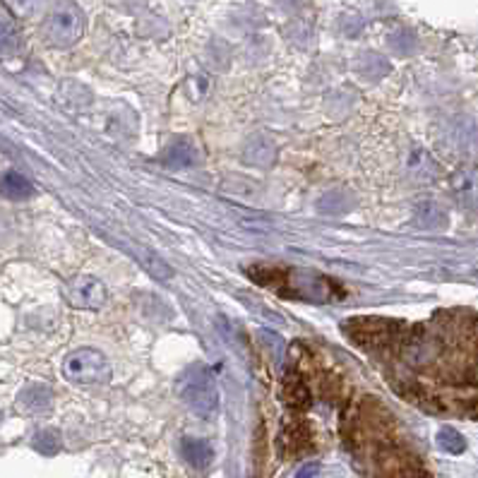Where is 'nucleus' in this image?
Listing matches in <instances>:
<instances>
[{
    "instance_id": "f257e3e1",
    "label": "nucleus",
    "mask_w": 478,
    "mask_h": 478,
    "mask_svg": "<svg viewBox=\"0 0 478 478\" xmlns=\"http://www.w3.org/2000/svg\"><path fill=\"white\" fill-rule=\"evenodd\" d=\"M344 431H346V443H351V447H371L373 452H377L384 444H390L387 438L392 433V416L383 409L380 402L365 399L351 409Z\"/></svg>"
},
{
    "instance_id": "f03ea898",
    "label": "nucleus",
    "mask_w": 478,
    "mask_h": 478,
    "mask_svg": "<svg viewBox=\"0 0 478 478\" xmlns=\"http://www.w3.org/2000/svg\"><path fill=\"white\" fill-rule=\"evenodd\" d=\"M344 332L363 351H399L409 327L390 317H351L344 323Z\"/></svg>"
},
{
    "instance_id": "7ed1b4c3",
    "label": "nucleus",
    "mask_w": 478,
    "mask_h": 478,
    "mask_svg": "<svg viewBox=\"0 0 478 478\" xmlns=\"http://www.w3.org/2000/svg\"><path fill=\"white\" fill-rule=\"evenodd\" d=\"M175 392L185 406L195 416L214 418L219 411V390H216L214 375L204 365H190L175 380Z\"/></svg>"
},
{
    "instance_id": "20e7f679",
    "label": "nucleus",
    "mask_w": 478,
    "mask_h": 478,
    "mask_svg": "<svg viewBox=\"0 0 478 478\" xmlns=\"http://www.w3.org/2000/svg\"><path fill=\"white\" fill-rule=\"evenodd\" d=\"M44 39L48 46L70 48L85 35V13L75 0H55L44 20Z\"/></svg>"
},
{
    "instance_id": "39448f33",
    "label": "nucleus",
    "mask_w": 478,
    "mask_h": 478,
    "mask_svg": "<svg viewBox=\"0 0 478 478\" xmlns=\"http://www.w3.org/2000/svg\"><path fill=\"white\" fill-rule=\"evenodd\" d=\"M443 351L444 339L438 332L428 330V327H416V330H409L406 339L399 346V356H402V363L411 371H425V368L438 365Z\"/></svg>"
},
{
    "instance_id": "423d86ee",
    "label": "nucleus",
    "mask_w": 478,
    "mask_h": 478,
    "mask_svg": "<svg viewBox=\"0 0 478 478\" xmlns=\"http://www.w3.org/2000/svg\"><path fill=\"white\" fill-rule=\"evenodd\" d=\"M63 375L77 384H104L111 380V365L102 351L80 349L63 361Z\"/></svg>"
},
{
    "instance_id": "0eeeda50",
    "label": "nucleus",
    "mask_w": 478,
    "mask_h": 478,
    "mask_svg": "<svg viewBox=\"0 0 478 478\" xmlns=\"http://www.w3.org/2000/svg\"><path fill=\"white\" fill-rule=\"evenodd\" d=\"M375 466L380 472V478H428L425 466L418 462L411 452L384 444L377 452H373Z\"/></svg>"
},
{
    "instance_id": "6e6552de",
    "label": "nucleus",
    "mask_w": 478,
    "mask_h": 478,
    "mask_svg": "<svg viewBox=\"0 0 478 478\" xmlns=\"http://www.w3.org/2000/svg\"><path fill=\"white\" fill-rule=\"evenodd\" d=\"M65 296H68L70 305H75V308L99 310L104 304H106V286H104L96 276L82 274V276H75L73 282L68 284Z\"/></svg>"
},
{
    "instance_id": "1a4fd4ad",
    "label": "nucleus",
    "mask_w": 478,
    "mask_h": 478,
    "mask_svg": "<svg viewBox=\"0 0 478 478\" xmlns=\"http://www.w3.org/2000/svg\"><path fill=\"white\" fill-rule=\"evenodd\" d=\"M279 447H282L284 457L296 459L304 457L305 452L313 450V433H310L305 421H286L279 435Z\"/></svg>"
},
{
    "instance_id": "9d476101",
    "label": "nucleus",
    "mask_w": 478,
    "mask_h": 478,
    "mask_svg": "<svg viewBox=\"0 0 478 478\" xmlns=\"http://www.w3.org/2000/svg\"><path fill=\"white\" fill-rule=\"evenodd\" d=\"M282 399L284 404L294 411H305L310 406V402H313L308 383H305V377L301 375V371H296V368L284 375Z\"/></svg>"
},
{
    "instance_id": "9b49d317",
    "label": "nucleus",
    "mask_w": 478,
    "mask_h": 478,
    "mask_svg": "<svg viewBox=\"0 0 478 478\" xmlns=\"http://www.w3.org/2000/svg\"><path fill=\"white\" fill-rule=\"evenodd\" d=\"M17 406L29 416H39V413H48L54 406V390L46 384H29L17 394Z\"/></svg>"
},
{
    "instance_id": "f8f14e48",
    "label": "nucleus",
    "mask_w": 478,
    "mask_h": 478,
    "mask_svg": "<svg viewBox=\"0 0 478 478\" xmlns=\"http://www.w3.org/2000/svg\"><path fill=\"white\" fill-rule=\"evenodd\" d=\"M276 147L274 142L267 135H253L245 147H243V162L250 164V166H260V169H267L274 164Z\"/></svg>"
},
{
    "instance_id": "ddd939ff",
    "label": "nucleus",
    "mask_w": 478,
    "mask_h": 478,
    "mask_svg": "<svg viewBox=\"0 0 478 478\" xmlns=\"http://www.w3.org/2000/svg\"><path fill=\"white\" fill-rule=\"evenodd\" d=\"M181 454L193 469L197 472H207L212 462H214V447L203 438H185L181 443Z\"/></svg>"
},
{
    "instance_id": "4468645a",
    "label": "nucleus",
    "mask_w": 478,
    "mask_h": 478,
    "mask_svg": "<svg viewBox=\"0 0 478 478\" xmlns=\"http://www.w3.org/2000/svg\"><path fill=\"white\" fill-rule=\"evenodd\" d=\"M195 162L197 147L190 137H175L169 147H166V152H164V164H166L169 169H188V166H193Z\"/></svg>"
},
{
    "instance_id": "2eb2a0df",
    "label": "nucleus",
    "mask_w": 478,
    "mask_h": 478,
    "mask_svg": "<svg viewBox=\"0 0 478 478\" xmlns=\"http://www.w3.org/2000/svg\"><path fill=\"white\" fill-rule=\"evenodd\" d=\"M0 195L7 197V200H29L35 195V185L29 183L27 175L7 171V174L0 175Z\"/></svg>"
},
{
    "instance_id": "dca6fc26",
    "label": "nucleus",
    "mask_w": 478,
    "mask_h": 478,
    "mask_svg": "<svg viewBox=\"0 0 478 478\" xmlns=\"http://www.w3.org/2000/svg\"><path fill=\"white\" fill-rule=\"evenodd\" d=\"M351 207H354V195H351L349 190L342 188L330 190V193H324V195L317 200V212L327 216H342L346 214Z\"/></svg>"
},
{
    "instance_id": "f3484780",
    "label": "nucleus",
    "mask_w": 478,
    "mask_h": 478,
    "mask_svg": "<svg viewBox=\"0 0 478 478\" xmlns=\"http://www.w3.org/2000/svg\"><path fill=\"white\" fill-rule=\"evenodd\" d=\"M413 219L421 229L443 231L447 229V212L435 203H421L413 212Z\"/></svg>"
},
{
    "instance_id": "a211bd4d",
    "label": "nucleus",
    "mask_w": 478,
    "mask_h": 478,
    "mask_svg": "<svg viewBox=\"0 0 478 478\" xmlns=\"http://www.w3.org/2000/svg\"><path fill=\"white\" fill-rule=\"evenodd\" d=\"M454 144L464 156L478 159V121H464L454 133Z\"/></svg>"
},
{
    "instance_id": "6ab92c4d",
    "label": "nucleus",
    "mask_w": 478,
    "mask_h": 478,
    "mask_svg": "<svg viewBox=\"0 0 478 478\" xmlns=\"http://www.w3.org/2000/svg\"><path fill=\"white\" fill-rule=\"evenodd\" d=\"M454 193L464 204H473L478 203V171L476 169H466L459 171L454 175Z\"/></svg>"
},
{
    "instance_id": "aec40b11",
    "label": "nucleus",
    "mask_w": 478,
    "mask_h": 478,
    "mask_svg": "<svg viewBox=\"0 0 478 478\" xmlns=\"http://www.w3.org/2000/svg\"><path fill=\"white\" fill-rule=\"evenodd\" d=\"M20 46L22 39L17 27L5 17H0V55H15L20 51Z\"/></svg>"
},
{
    "instance_id": "412c9836",
    "label": "nucleus",
    "mask_w": 478,
    "mask_h": 478,
    "mask_svg": "<svg viewBox=\"0 0 478 478\" xmlns=\"http://www.w3.org/2000/svg\"><path fill=\"white\" fill-rule=\"evenodd\" d=\"M32 447H35L36 452H41V454L51 457L55 452H61V435H58V431H54V428H44V431H39L35 435Z\"/></svg>"
},
{
    "instance_id": "4be33fe9",
    "label": "nucleus",
    "mask_w": 478,
    "mask_h": 478,
    "mask_svg": "<svg viewBox=\"0 0 478 478\" xmlns=\"http://www.w3.org/2000/svg\"><path fill=\"white\" fill-rule=\"evenodd\" d=\"M438 444H440V450L450 452V454H462V452L466 450L464 435H462L459 431H454V428H450V425L440 428Z\"/></svg>"
},
{
    "instance_id": "5701e85b",
    "label": "nucleus",
    "mask_w": 478,
    "mask_h": 478,
    "mask_svg": "<svg viewBox=\"0 0 478 478\" xmlns=\"http://www.w3.org/2000/svg\"><path fill=\"white\" fill-rule=\"evenodd\" d=\"M260 342L264 344V349L270 351L272 361H274V365H282L284 356H286V342H284L276 332H270V330H260Z\"/></svg>"
},
{
    "instance_id": "b1692460",
    "label": "nucleus",
    "mask_w": 478,
    "mask_h": 478,
    "mask_svg": "<svg viewBox=\"0 0 478 478\" xmlns=\"http://www.w3.org/2000/svg\"><path fill=\"white\" fill-rule=\"evenodd\" d=\"M140 257H142V264H144V267H147V270H149V274L159 276V279H171V267L166 263H164L162 257L156 255V253L142 250Z\"/></svg>"
},
{
    "instance_id": "393cba45",
    "label": "nucleus",
    "mask_w": 478,
    "mask_h": 478,
    "mask_svg": "<svg viewBox=\"0 0 478 478\" xmlns=\"http://www.w3.org/2000/svg\"><path fill=\"white\" fill-rule=\"evenodd\" d=\"M390 46L397 51V54H411L413 48H416V36H413V32H409V29H397L394 35H390Z\"/></svg>"
},
{
    "instance_id": "a878e982",
    "label": "nucleus",
    "mask_w": 478,
    "mask_h": 478,
    "mask_svg": "<svg viewBox=\"0 0 478 478\" xmlns=\"http://www.w3.org/2000/svg\"><path fill=\"white\" fill-rule=\"evenodd\" d=\"M20 15H29L36 7V0H7Z\"/></svg>"
},
{
    "instance_id": "bb28decb",
    "label": "nucleus",
    "mask_w": 478,
    "mask_h": 478,
    "mask_svg": "<svg viewBox=\"0 0 478 478\" xmlns=\"http://www.w3.org/2000/svg\"><path fill=\"white\" fill-rule=\"evenodd\" d=\"M317 472H320V464H315V462H313V464H305L304 469L296 473V478H313Z\"/></svg>"
},
{
    "instance_id": "cd10ccee",
    "label": "nucleus",
    "mask_w": 478,
    "mask_h": 478,
    "mask_svg": "<svg viewBox=\"0 0 478 478\" xmlns=\"http://www.w3.org/2000/svg\"><path fill=\"white\" fill-rule=\"evenodd\" d=\"M0 423H3V411H0Z\"/></svg>"
}]
</instances>
